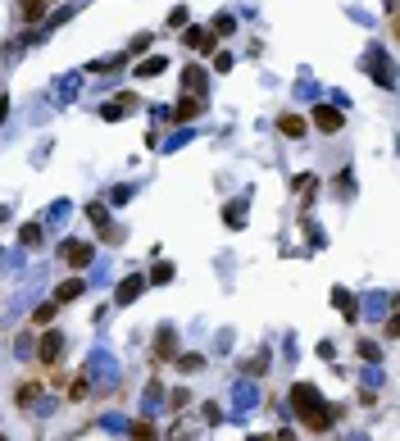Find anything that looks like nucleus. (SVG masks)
Here are the masks:
<instances>
[{
    "label": "nucleus",
    "instance_id": "nucleus-1",
    "mask_svg": "<svg viewBox=\"0 0 400 441\" xmlns=\"http://www.w3.org/2000/svg\"><path fill=\"white\" fill-rule=\"evenodd\" d=\"M291 409H296V419L305 423V433H328L332 428V405L323 409L319 387H309V382H296V387H291Z\"/></svg>",
    "mask_w": 400,
    "mask_h": 441
},
{
    "label": "nucleus",
    "instance_id": "nucleus-2",
    "mask_svg": "<svg viewBox=\"0 0 400 441\" xmlns=\"http://www.w3.org/2000/svg\"><path fill=\"white\" fill-rule=\"evenodd\" d=\"M60 355H64V332H41V341H36V373L60 369Z\"/></svg>",
    "mask_w": 400,
    "mask_h": 441
},
{
    "label": "nucleus",
    "instance_id": "nucleus-3",
    "mask_svg": "<svg viewBox=\"0 0 400 441\" xmlns=\"http://www.w3.org/2000/svg\"><path fill=\"white\" fill-rule=\"evenodd\" d=\"M51 5H60V0H18V9H14V18L23 27H36L46 14H51Z\"/></svg>",
    "mask_w": 400,
    "mask_h": 441
},
{
    "label": "nucleus",
    "instance_id": "nucleus-4",
    "mask_svg": "<svg viewBox=\"0 0 400 441\" xmlns=\"http://www.w3.org/2000/svg\"><path fill=\"white\" fill-rule=\"evenodd\" d=\"M41 391H46L41 373H36V378H27V382H18V387H14V409H23V414H27V409L41 400Z\"/></svg>",
    "mask_w": 400,
    "mask_h": 441
},
{
    "label": "nucleus",
    "instance_id": "nucleus-5",
    "mask_svg": "<svg viewBox=\"0 0 400 441\" xmlns=\"http://www.w3.org/2000/svg\"><path fill=\"white\" fill-rule=\"evenodd\" d=\"M205 114V96H187L182 91V100L168 110V123H192V119H200Z\"/></svg>",
    "mask_w": 400,
    "mask_h": 441
},
{
    "label": "nucleus",
    "instance_id": "nucleus-6",
    "mask_svg": "<svg viewBox=\"0 0 400 441\" xmlns=\"http://www.w3.org/2000/svg\"><path fill=\"white\" fill-rule=\"evenodd\" d=\"M91 255H96V246H91V242H64L60 246V260L69 264V268H87Z\"/></svg>",
    "mask_w": 400,
    "mask_h": 441
},
{
    "label": "nucleus",
    "instance_id": "nucleus-7",
    "mask_svg": "<svg viewBox=\"0 0 400 441\" xmlns=\"http://www.w3.org/2000/svg\"><path fill=\"white\" fill-rule=\"evenodd\" d=\"M314 128L319 132H341L346 128V114H341L337 105H319V110H314Z\"/></svg>",
    "mask_w": 400,
    "mask_h": 441
},
{
    "label": "nucleus",
    "instance_id": "nucleus-8",
    "mask_svg": "<svg viewBox=\"0 0 400 441\" xmlns=\"http://www.w3.org/2000/svg\"><path fill=\"white\" fill-rule=\"evenodd\" d=\"M178 355V337H173V328H159V337H155V355H150V369H159L164 360H173Z\"/></svg>",
    "mask_w": 400,
    "mask_h": 441
},
{
    "label": "nucleus",
    "instance_id": "nucleus-9",
    "mask_svg": "<svg viewBox=\"0 0 400 441\" xmlns=\"http://www.w3.org/2000/svg\"><path fill=\"white\" fill-rule=\"evenodd\" d=\"M182 46H192L196 55H214V32H209V27H187Z\"/></svg>",
    "mask_w": 400,
    "mask_h": 441
},
{
    "label": "nucleus",
    "instance_id": "nucleus-10",
    "mask_svg": "<svg viewBox=\"0 0 400 441\" xmlns=\"http://www.w3.org/2000/svg\"><path fill=\"white\" fill-rule=\"evenodd\" d=\"M128 110H137V96H132V91H119L114 100L100 105V119H123Z\"/></svg>",
    "mask_w": 400,
    "mask_h": 441
},
{
    "label": "nucleus",
    "instance_id": "nucleus-11",
    "mask_svg": "<svg viewBox=\"0 0 400 441\" xmlns=\"http://www.w3.org/2000/svg\"><path fill=\"white\" fill-rule=\"evenodd\" d=\"M78 296H87V282H82V277H69V282L55 287V305H73Z\"/></svg>",
    "mask_w": 400,
    "mask_h": 441
},
{
    "label": "nucleus",
    "instance_id": "nucleus-12",
    "mask_svg": "<svg viewBox=\"0 0 400 441\" xmlns=\"http://www.w3.org/2000/svg\"><path fill=\"white\" fill-rule=\"evenodd\" d=\"M141 287H146V277H137V273H132V277H123V282H119V291H114V301H119V305H132Z\"/></svg>",
    "mask_w": 400,
    "mask_h": 441
},
{
    "label": "nucleus",
    "instance_id": "nucleus-13",
    "mask_svg": "<svg viewBox=\"0 0 400 441\" xmlns=\"http://www.w3.org/2000/svg\"><path fill=\"white\" fill-rule=\"evenodd\" d=\"M278 132H282V137H305V132H309V123H305L300 119V114H282V119H278Z\"/></svg>",
    "mask_w": 400,
    "mask_h": 441
},
{
    "label": "nucleus",
    "instance_id": "nucleus-14",
    "mask_svg": "<svg viewBox=\"0 0 400 441\" xmlns=\"http://www.w3.org/2000/svg\"><path fill=\"white\" fill-rule=\"evenodd\" d=\"M182 91H192V96H205V69H182Z\"/></svg>",
    "mask_w": 400,
    "mask_h": 441
},
{
    "label": "nucleus",
    "instance_id": "nucleus-15",
    "mask_svg": "<svg viewBox=\"0 0 400 441\" xmlns=\"http://www.w3.org/2000/svg\"><path fill=\"white\" fill-rule=\"evenodd\" d=\"M164 69H168V60L150 55V60H141V64H137V78H155V73H164Z\"/></svg>",
    "mask_w": 400,
    "mask_h": 441
},
{
    "label": "nucleus",
    "instance_id": "nucleus-16",
    "mask_svg": "<svg viewBox=\"0 0 400 441\" xmlns=\"http://www.w3.org/2000/svg\"><path fill=\"white\" fill-rule=\"evenodd\" d=\"M173 364H178L182 373H200V369H205V360H200L196 350H192V355H187V350H182V355H173Z\"/></svg>",
    "mask_w": 400,
    "mask_h": 441
},
{
    "label": "nucleus",
    "instance_id": "nucleus-17",
    "mask_svg": "<svg viewBox=\"0 0 400 441\" xmlns=\"http://www.w3.org/2000/svg\"><path fill=\"white\" fill-rule=\"evenodd\" d=\"M132 441H159V428L146 423V419H137V423H132Z\"/></svg>",
    "mask_w": 400,
    "mask_h": 441
},
{
    "label": "nucleus",
    "instance_id": "nucleus-18",
    "mask_svg": "<svg viewBox=\"0 0 400 441\" xmlns=\"http://www.w3.org/2000/svg\"><path fill=\"white\" fill-rule=\"evenodd\" d=\"M246 373H251V378H264V373H269V350L251 355V360H246Z\"/></svg>",
    "mask_w": 400,
    "mask_h": 441
},
{
    "label": "nucleus",
    "instance_id": "nucleus-19",
    "mask_svg": "<svg viewBox=\"0 0 400 441\" xmlns=\"http://www.w3.org/2000/svg\"><path fill=\"white\" fill-rule=\"evenodd\" d=\"M55 314H60V305H55V301H46V305H36V310H32V323H36V328H46V323H51Z\"/></svg>",
    "mask_w": 400,
    "mask_h": 441
},
{
    "label": "nucleus",
    "instance_id": "nucleus-20",
    "mask_svg": "<svg viewBox=\"0 0 400 441\" xmlns=\"http://www.w3.org/2000/svg\"><path fill=\"white\" fill-rule=\"evenodd\" d=\"M87 391H91V382L82 378V373H78V378H69V400H73V405H78V400L87 396Z\"/></svg>",
    "mask_w": 400,
    "mask_h": 441
},
{
    "label": "nucleus",
    "instance_id": "nucleus-21",
    "mask_svg": "<svg viewBox=\"0 0 400 441\" xmlns=\"http://www.w3.org/2000/svg\"><path fill=\"white\" fill-rule=\"evenodd\" d=\"M232 18H227V14H214V23H209V32H214V37H227V32H232Z\"/></svg>",
    "mask_w": 400,
    "mask_h": 441
},
{
    "label": "nucleus",
    "instance_id": "nucleus-22",
    "mask_svg": "<svg viewBox=\"0 0 400 441\" xmlns=\"http://www.w3.org/2000/svg\"><path fill=\"white\" fill-rule=\"evenodd\" d=\"M209 64H214L218 73H227V69H232V55H227V51H214V55H209Z\"/></svg>",
    "mask_w": 400,
    "mask_h": 441
},
{
    "label": "nucleus",
    "instance_id": "nucleus-23",
    "mask_svg": "<svg viewBox=\"0 0 400 441\" xmlns=\"http://www.w3.org/2000/svg\"><path fill=\"white\" fill-rule=\"evenodd\" d=\"M187 405H192V396H187V391H173V396H168V409H178V414H182Z\"/></svg>",
    "mask_w": 400,
    "mask_h": 441
},
{
    "label": "nucleus",
    "instance_id": "nucleus-24",
    "mask_svg": "<svg viewBox=\"0 0 400 441\" xmlns=\"http://www.w3.org/2000/svg\"><path fill=\"white\" fill-rule=\"evenodd\" d=\"M87 218H91V223H96L100 232H105V218H109V214H105V205H87Z\"/></svg>",
    "mask_w": 400,
    "mask_h": 441
},
{
    "label": "nucleus",
    "instance_id": "nucleus-25",
    "mask_svg": "<svg viewBox=\"0 0 400 441\" xmlns=\"http://www.w3.org/2000/svg\"><path fill=\"white\" fill-rule=\"evenodd\" d=\"M23 246H41V228H36V223L23 228Z\"/></svg>",
    "mask_w": 400,
    "mask_h": 441
},
{
    "label": "nucleus",
    "instance_id": "nucleus-26",
    "mask_svg": "<svg viewBox=\"0 0 400 441\" xmlns=\"http://www.w3.org/2000/svg\"><path fill=\"white\" fill-rule=\"evenodd\" d=\"M150 41H155V37H150V32H141V37H132V55H141V51H146V46Z\"/></svg>",
    "mask_w": 400,
    "mask_h": 441
},
{
    "label": "nucleus",
    "instance_id": "nucleus-27",
    "mask_svg": "<svg viewBox=\"0 0 400 441\" xmlns=\"http://www.w3.org/2000/svg\"><path fill=\"white\" fill-rule=\"evenodd\" d=\"M168 277H173V268H168V264H159V268H155V273H150V277H146V282H168Z\"/></svg>",
    "mask_w": 400,
    "mask_h": 441
},
{
    "label": "nucleus",
    "instance_id": "nucleus-28",
    "mask_svg": "<svg viewBox=\"0 0 400 441\" xmlns=\"http://www.w3.org/2000/svg\"><path fill=\"white\" fill-rule=\"evenodd\" d=\"M168 441H192V428H187V423H178L173 433H168Z\"/></svg>",
    "mask_w": 400,
    "mask_h": 441
},
{
    "label": "nucleus",
    "instance_id": "nucleus-29",
    "mask_svg": "<svg viewBox=\"0 0 400 441\" xmlns=\"http://www.w3.org/2000/svg\"><path fill=\"white\" fill-rule=\"evenodd\" d=\"M359 360H378V346H373V341H359Z\"/></svg>",
    "mask_w": 400,
    "mask_h": 441
},
{
    "label": "nucleus",
    "instance_id": "nucleus-30",
    "mask_svg": "<svg viewBox=\"0 0 400 441\" xmlns=\"http://www.w3.org/2000/svg\"><path fill=\"white\" fill-rule=\"evenodd\" d=\"M273 441H296V433H291V428H282V433L273 437Z\"/></svg>",
    "mask_w": 400,
    "mask_h": 441
},
{
    "label": "nucleus",
    "instance_id": "nucleus-31",
    "mask_svg": "<svg viewBox=\"0 0 400 441\" xmlns=\"http://www.w3.org/2000/svg\"><path fill=\"white\" fill-rule=\"evenodd\" d=\"M5 114H9V100H5V96H0V123H5Z\"/></svg>",
    "mask_w": 400,
    "mask_h": 441
},
{
    "label": "nucleus",
    "instance_id": "nucleus-32",
    "mask_svg": "<svg viewBox=\"0 0 400 441\" xmlns=\"http://www.w3.org/2000/svg\"><path fill=\"white\" fill-rule=\"evenodd\" d=\"M251 441H273V437H251Z\"/></svg>",
    "mask_w": 400,
    "mask_h": 441
},
{
    "label": "nucleus",
    "instance_id": "nucleus-33",
    "mask_svg": "<svg viewBox=\"0 0 400 441\" xmlns=\"http://www.w3.org/2000/svg\"><path fill=\"white\" fill-rule=\"evenodd\" d=\"M0 441H9V437H5V433H0Z\"/></svg>",
    "mask_w": 400,
    "mask_h": 441
},
{
    "label": "nucleus",
    "instance_id": "nucleus-34",
    "mask_svg": "<svg viewBox=\"0 0 400 441\" xmlns=\"http://www.w3.org/2000/svg\"><path fill=\"white\" fill-rule=\"evenodd\" d=\"M0 218H5V209H0Z\"/></svg>",
    "mask_w": 400,
    "mask_h": 441
},
{
    "label": "nucleus",
    "instance_id": "nucleus-35",
    "mask_svg": "<svg viewBox=\"0 0 400 441\" xmlns=\"http://www.w3.org/2000/svg\"><path fill=\"white\" fill-rule=\"evenodd\" d=\"M0 260H5V251H0Z\"/></svg>",
    "mask_w": 400,
    "mask_h": 441
}]
</instances>
